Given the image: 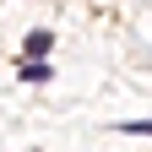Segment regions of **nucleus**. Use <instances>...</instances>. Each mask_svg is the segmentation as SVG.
I'll use <instances>...</instances> for the list:
<instances>
[{
  "label": "nucleus",
  "mask_w": 152,
  "mask_h": 152,
  "mask_svg": "<svg viewBox=\"0 0 152 152\" xmlns=\"http://www.w3.org/2000/svg\"><path fill=\"white\" fill-rule=\"evenodd\" d=\"M49 49H54L49 33H27V54H49Z\"/></svg>",
  "instance_id": "obj_1"
},
{
  "label": "nucleus",
  "mask_w": 152,
  "mask_h": 152,
  "mask_svg": "<svg viewBox=\"0 0 152 152\" xmlns=\"http://www.w3.org/2000/svg\"><path fill=\"white\" fill-rule=\"evenodd\" d=\"M22 82H49V65H33V60H27V65H22Z\"/></svg>",
  "instance_id": "obj_2"
},
{
  "label": "nucleus",
  "mask_w": 152,
  "mask_h": 152,
  "mask_svg": "<svg viewBox=\"0 0 152 152\" xmlns=\"http://www.w3.org/2000/svg\"><path fill=\"white\" fill-rule=\"evenodd\" d=\"M125 136H152V120H130V125H120Z\"/></svg>",
  "instance_id": "obj_3"
}]
</instances>
